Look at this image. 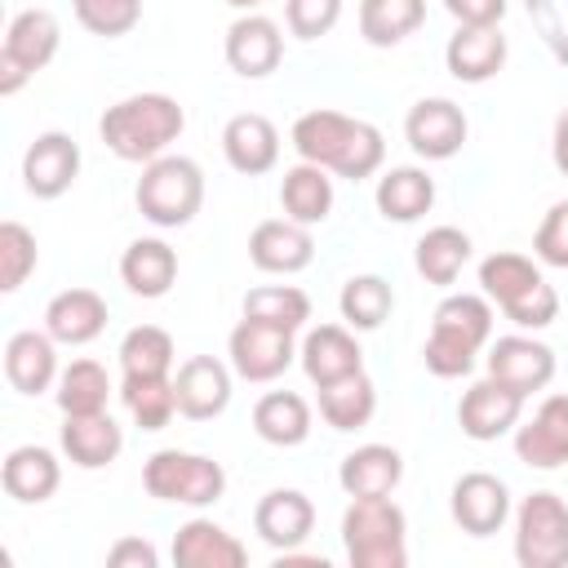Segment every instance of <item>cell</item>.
I'll list each match as a JSON object with an SVG mask.
<instances>
[{
  "mask_svg": "<svg viewBox=\"0 0 568 568\" xmlns=\"http://www.w3.org/2000/svg\"><path fill=\"white\" fill-rule=\"evenodd\" d=\"M408 519L390 497H351L342 515V546L351 568H404Z\"/></svg>",
  "mask_w": 568,
  "mask_h": 568,
  "instance_id": "5b68a950",
  "label": "cell"
},
{
  "mask_svg": "<svg viewBox=\"0 0 568 568\" xmlns=\"http://www.w3.org/2000/svg\"><path fill=\"white\" fill-rule=\"evenodd\" d=\"M515 457L532 470H559L568 462V395H546L541 408L515 426Z\"/></svg>",
  "mask_w": 568,
  "mask_h": 568,
  "instance_id": "e0dca14e",
  "label": "cell"
},
{
  "mask_svg": "<svg viewBox=\"0 0 568 568\" xmlns=\"http://www.w3.org/2000/svg\"><path fill=\"white\" fill-rule=\"evenodd\" d=\"M142 488L155 501H173V506H213L226 493V470L222 462L204 457V453H182V448H160L146 457L142 466Z\"/></svg>",
  "mask_w": 568,
  "mask_h": 568,
  "instance_id": "52a82bcc",
  "label": "cell"
},
{
  "mask_svg": "<svg viewBox=\"0 0 568 568\" xmlns=\"http://www.w3.org/2000/svg\"><path fill=\"white\" fill-rule=\"evenodd\" d=\"M280 209H284V217H293L302 226H320L333 213V178H328V169H320L311 160L284 169Z\"/></svg>",
  "mask_w": 568,
  "mask_h": 568,
  "instance_id": "4dcf8cb0",
  "label": "cell"
},
{
  "mask_svg": "<svg viewBox=\"0 0 568 568\" xmlns=\"http://www.w3.org/2000/svg\"><path fill=\"white\" fill-rule=\"evenodd\" d=\"M120 280L133 297H164L178 280V253L164 240H133L120 257Z\"/></svg>",
  "mask_w": 568,
  "mask_h": 568,
  "instance_id": "1f68e13d",
  "label": "cell"
},
{
  "mask_svg": "<svg viewBox=\"0 0 568 568\" xmlns=\"http://www.w3.org/2000/svg\"><path fill=\"white\" fill-rule=\"evenodd\" d=\"M373 413H377V390H373V377L364 368L342 377V382L320 386V417L333 430H359L373 422Z\"/></svg>",
  "mask_w": 568,
  "mask_h": 568,
  "instance_id": "e575fe53",
  "label": "cell"
},
{
  "mask_svg": "<svg viewBox=\"0 0 568 568\" xmlns=\"http://www.w3.org/2000/svg\"><path fill=\"white\" fill-rule=\"evenodd\" d=\"M284 62V36L280 22L266 13H240L226 27V67L244 80H262Z\"/></svg>",
  "mask_w": 568,
  "mask_h": 568,
  "instance_id": "9a60e30c",
  "label": "cell"
},
{
  "mask_svg": "<svg viewBox=\"0 0 568 568\" xmlns=\"http://www.w3.org/2000/svg\"><path fill=\"white\" fill-rule=\"evenodd\" d=\"M58 444L67 453L71 466L80 470H102L120 457L124 448V430L120 422L102 408V413H75V417H62V430H58Z\"/></svg>",
  "mask_w": 568,
  "mask_h": 568,
  "instance_id": "7402d4cb",
  "label": "cell"
},
{
  "mask_svg": "<svg viewBox=\"0 0 568 568\" xmlns=\"http://www.w3.org/2000/svg\"><path fill=\"white\" fill-rule=\"evenodd\" d=\"M399 479H404V457L390 444H364L346 453L337 466V484L346 497H390Z\"/></svg>",
  "mask_w": 568,
  "mask_h": 568,
  "instance_id": "83f0119b",
  "label": "cell"
},
{
  "mask_svg": "<svg viewBox=\"0 0 568 568\" xmlns=\"http://www.w3.org/2000/svg\"><path fill=\"white\" fill-rule=\"evenodd\" d=\"M231 373L222 359L213 355H191L186 364H178L173 390H178V413L191 422H209L217 413H226L231 404Z\"/></svg>",
  "mask_w": 568,
  "mask_h": 568,
  "instance_id": "d6986e66",
  "label": "cell"
},
{
  "mask_svg": "<svg viewBox=\"0 0 568 568\" xmlns=\"http://www.w3.org/2000/svg\"><path fill=\"white\" fill-rule=\"evenodd\" d=\"M62 44V27L49 9H22L0 44V98H13L36 71H44L53 62Z\"/></svg>",
  "mask_w": 568,
  "mask_h": 568,
  "instance_id": "9c48e42d",
  "label": "cell"
},
{
  "mask_svg": "<svg viewBox=\"0 0 568 568\" xmlns=\"http://www.w3.org/2000/svg\"><path fill=\"white\" fill-rule=\"evenodd\" d=\"M479 288L519 328H546L559 315V293L524 253H488L479 262Z\"/></svg>",
  "mask_w": 568,
  "mask_h": 568,
  "instance_id": "277c9868",
  "label": "cell"
},
{
  "mask_svg": "<svg viewBox=\"0 0 568 568\" xmlns=\"http://www.w3.org/2000/svg\"><path fill=\"white\" fill-rule=\"evenodd\" d=\"M253 528L271 550H297L315 528V506L297 488H271L253 510Z\"/></svg>",
  "mask_w": 568,
  "mask_h": 568,
  "instance_id": "603a6c76",
  "label": "cell"
},
{
  "mask_svg": "<svg viewBox=\"0 0 568 568\" xmlns=\"http://www.w3.org/2000/svg\"><path fill=\"white\" fill-rule=\"evenodd\" d=\"M244 315L262 320V324H275L284 333H297L311 320V297L293 284H262V288L244 293Z\"/></svg>",
  "mask_w": 568,
  "mask_h": 568,
  "instance_id": "f35d334b",
  "label": "cell"
},
{
  "mask_svg": "<svg viewBox=\"0 0 568 568\" xmlns=\"http://www.w3.org/2000/svg\"><path fill=\"white\" fill-rule=\"evenodd\" d=\"M173 564L178 568H244L248 550L235 532L213 519H186L173 532Z\"/></svg>",
  "mask_w": 568,
  "mask_h": 568,
  "instance_id": "484cf974",
  "label": "cell"
},
{
  "mask_svg": "<svg viewBox=\"0 0 568 568\" xmlns=\"http://www.w3.org/2000/svg\"><path fill=\"white\" fill-rule=\"evenodd\" d=\"M62 417H75V413H102L106 399H111V377L98 359H71L62 373H58V390H53Z\"/></svg>",
  "mask_w": 568,
  "mask_h": 568,
  "instance_id": "8d00e7d4",
  "label": "cell"
},
{
  "mask_svg": "<svg viewBox=\"0 0 568 568\" xmlns=\"http://www.w3.org/2000/svg\"><path fill=\"white\" fill-rule=\"evenodd\" d=\"M226 4H231V9H244V13H253L262 0H226Z\"/></svg>",
  "mask_w": 568,
  "mask_h": 568,
  "instance_id": "f907efd6",
  "label": "cell"
},
{
  "mask_svg": "<svg viewBox=\"0 0 568 568\" xmlns=\"http://www.w3.org/2000/svg\"><path fill=\"white\" fill-rule=\"evenodd\" d=\"M106 328V302L93 288H62L44 306V333L62 346H84Z\"/></svg>",
  "mask_w": 568,
  "mask_h": 568,
  "instance_id": "f1b7e54d",
  "label": "cell"
},
{
  "mask_svg": "<svg viewBox=\"0 0 568 568\" xmlns=\"http://www.w3.org/2000/svg\"><path fill=\"white\" fill-rule=\"evenodd\" d=\"M133 200H138V213L151 226L178 231L204 204V173L186 155H160V160L142 164V178L133 186Z\"/></svg>",
  "mask_w": 568,
  "mask_h": 568,
  "instance_id": "8992f818",
  "label": "cell"
},
{
  "mask_svg": "<svg viewBox=\"0 0 568 568\" xmlns=\"http://www.w3.org/2000/svg\"><path fill=\"white\" fill-rule=\"evenodd\" d=\"M36 262H40L36 235L13 217L0 222V293H18L27 284V275L36 271Z\"/></svg>",
  "mask_w": 568,
  "mask_h": 568,
  "instance_id": "b9f144b4",
  "label": "cell"
},
{
  "mask_svg": "<svg viewBox=\"0 0 568 568\" xmlns=\"http://www.w3.org/2000/svg\"><path fill=\"white\" fill-rule=\"evenodd\" d=\"M444 67L462 84H484L506 67V36L497 27H457L444 44Z\"/></svg>",
  "mask_w": 568,
  "mask_h": 568,
  "instance_id": "d4e9b609",
  "label": "cell"
},
{
  "mask_svg": "<svg viewBox=\"0 0 568 568\" xmlns=\"http://www.w3.org/2000/svg\"><path fill=\"white\" fill-rule=\"evenodd\" d=\"M297 359H302V373L315 386L342 382V377L364 368V351H359L351 324H320V328H311L302 337V346H297Z\"/></svg>",
  "mask_w": 568,
  "mask_h": 568,
  "instance_id": "ffe728a7",
  "label": "cell"
},
{
  "mask_svg": "<svg viewBox=\"0 0 568 568\" xmlns=\"http://www.w3.org/2000/svg\"><path fill=\"white\" fill-rule=\"evenodd\" d=\"M404 138L422 160H453L466 146V111L453 98H422L404 120Z\"/></svg>",
  "mask_w": 568,
  "mask_h": 568,
  "instance_id": "4fadbf2b",
  "label": "cell"
},
{
  "mask_svg": "<svg viewBox=\"0 0 568 568\" xmlns=\"http://www.w3.org/2000/svg\"><path fill=\"white\" fill-rule=\"evenodd\" d=\"M342 0H284V22L297 40H320L337 27Z\"/></svg>",
  "mask_w": 568,
  "mask_h": 568,
  "instance_id": "ee69618b",
  "label": "cell"
},
{
  "mask_svg": "<svg viewBox=\"0 0 568 568\" xmlns=\"http://www.w3.org/2000/svg\"><path fill=\"white\" fill-rule=\"evenodd\" d=\"M58 342L49 333L22 328L4 342V377L18 395H44L49 386H58Z\"/></svg>",
  "mask_w": 568,
  "mask_h": 568,
  "instance_id": "cb8c5ba5",
  "label": "cell"
},
{
  "mask_svg": "<svg viewBox=\"0 0 568 568\" xmlns=\"http://www.w3.org/2000/svg\"><path fill=\"white\" fill-rule=\"evenodd\" d=\"M426 22V0H359V36L373 49H395Z\"/></svg>",
  "mask_w": 568,
  "mask_h": 568,
  "instance_id": "d590c367",
  "label": "cell"
},
{
  "mask_svg": "<svg viewBox=\"0 0 568 568\" xmlns=\"http://www.w3.org/2000/svg\"><path fill=\"white\" fill-rule=\"evenodd\" d=\"M173 337L160 324H138L120 342V368L124 377H169L173 368Z\"/></svg>",
  "mask_w": 568,
  "mask_h": 568,
  "instance_id": "ab89813d",
  "label": "cell"
},
{
  "mask_svg": "<svg viewBox=\"0 0 568 568\" xmlns=\"http://www.w3.org/2000/svg\"><path fill=\"white\" fill-rule=\"evenodd\" d=\"M515 559L519 568L568 564V501L559 493H528L515 510Z\"/></svg>",
  "mask_w": 568,
  "mask_h": 568,
  "instance_id": "ba28073f",
  "label": "cell"
},
{
  "mask_svg": "<svg viewBox=\"0 0 568 568\" xmlns=\"http://www.w3.org/2000/svg\"><path fill=\"white\" fill-rule=\"evenodd\" d=\"M528 4V13L532 18H541V27H546V40L555 44V53L568 62V44H564V31H559V22H555V13H550V0H524Z\"/></svg>",
  "mask_w": 568,
  "mask_h": 568,
  "instance_id": "c3c4849f",
  "label": "cell"
},
{
  "mask_svg": "<svg viewBox=\"0 0 568 568\" xmlns=\"http://www.w3.org/2000/svg\"><path fill=\"white\" fill-rule=\"evenodd\" d=\"M120 399L129 408V417L142 430H164L178 413V390L173 377H124L120 382Z\"/></svg>",
  "mask_w": 568,
  "mask_h": 568,
  "instance_id": "60d3db41",
  "label": "cell"
},
{
  "mask_svg": "<svg viewBox=\"0 0 568 568\" xmlns=\"http://www.w3.org/2000/svg\"><path fill=\"white\" fill-rule=\"evenodd\" d=\"M484 364H488V377L515 386L524 399H528L532 390H546L550 377H555V351H550L546 342H537V337H524V333L497 337V342L488 346Z\"/></svg>",
  "mask_w": 568,
  "mask_h": 568,
  "instance_id": "5bb4252c",
  "label": "cell"
},
{
  "mask_svg": "<svg viewBox=\"0 0 568 568\" xmlns=\"http://www.w3.org/2000/svg\"><path fill=\"white\" fill-rule=\"evenodd\" d=\"M182 129H186V111L169 93H129L115 106H106L98 120L106 151H115L129 164H151L169 155Z\"/></svg>",
  "mask_w": 568,
  "mask_h": 568,
  "instance_id": "7a4b0ae2",
  "label": "cell"
},
{
  "mask_svg": "<svg viewBox=\"0 0 568 568\" xmlns=\"http://www.w3.org/2000/svg\"><path fill=\"white\" fill-rule=\"evenodd\" d=\"M457 27H497L506 18V0H444Z\"/></svg>",
  "mask_w": 568,
  "mask_h": 568,
  "instance_id": "bcb514c9",
  "label": "cell"
},
{
  "mask_svg": "<svg viewBox=\"0 0 568 568\" xmlns=\"http://www.w3.org/2000/svg\"><path fill=\"white\" fill-rule=\"evenodd\" d=\"M226 355H231L235 377H244V382H275L297 359V346H293V333L244 315L231 328V337H226Z\"/></svg>",
  "mask_w": 568,
  "mask_h": 568,
  "instance_id": "30bf717a",
  "label": "cell"
},
{
  "mask_svg": "<svg viewBox=\"0 0 568 568\" xmlns=\"http://www.w3.org/2000/svg\"><path fill=\"white\" fill-rule=\"evenodd\" d=\"M0 484H4V493H9L13 501L40 506V501H49V497L58 493V484H62V462H58L49 448H40V444H22V448H13V453L4 457Z\"/></svg>",
  "mask_w": 568,
  "mask_h": 568,
  "instance_id": "4316f807",
  "label": "cell"
},
{
  "mask_svg": "<svg viewBox=\"0 0 568 568\" xmlns=\"http://www.w3.org/2000/svg\"><path fill=\"white\" fill-rule=\"evenodd\" d=\"M106 564H111V568H155L160 555H155V546L142 541V537H120V541L106 550Z\"/></svg>",
  "mask_w": 568,
  "mask_h": 568,
  "instance_id": "7dc6e473",
  "label": "cell"
},
{
  "mask_svg": "<svg viewBox=\"0 0 568 568\" xmlns=\"http://www.w3.org/2000/svg\"><path fill=\"white\" fill-rule=\"evenodd\" d=\"M248 257L257 271L266 275H297L311 266L315 257V240H311V226L293 222V217H266L253 226L248 235Z\"/></svg>",
  "mask_w": 568,
  "mask_h": 568,
  "instance_id": "ac0fdd59",
  "label": "cell"
},
{
  "mask_svg": "<svg viewBox=\"0 0 568 568\" xmlns=\"http://www.w3.org/2000/svg\"><path fill=\"white\" fill-rule=\"evenodd\" d=\"M550 160H555V169L568 178V106L559 111V120H555V138H550Z\"/></svg>",
  "mask_w": 568,
  "mask_h": 568,
  "instance_id": "681fc988",
  "label": "cell"
},
{
  "mask_svg": "<svg viewBox=\"0 0 568 568\" xmlns=\"http://www.w3.org/2000/svg\"><path fill=\"white\" fill-rule=\"evenodd\" d=\"M519 417H524V395H519L515 386L497 382V377L475 382V386L462 395V404H457V426H462V435H466V439H479V444L501 439L506 430L519 426Z\"/></svg>",
  "mask_w": 568,
  "mask_h": 568,
  "instance_id": "7c38bea8",
  "label": "cell"
},
{
  "mask_svg": "<svg viewBox=\"0 0 568 568\" xmlns=\"http://www.w3.org/2000/svg\"><path fill=\"white\" fill-rule=\"evenodd\" d=\"M466 262H470V235H466L462 226H430V231L417 240V248H413L417 275H422L426 284H439V288H448V284L462 275Z\"/></svg>",
  "mask_w": 568,
  "mask_h": 568,
  "instance_id": "836d02e7",
  "label": "cell"
},
{
  "mask_svg": "<svg viewBox=\"0 0 568 568\" xmlns=\"http://www.w3.org/2000/svg\"><path fill=\"white\" fill-rule=\"evenodd\" d=\"M293 151L337 178H351V182H364L382 169L386 160V138L377 124L368 120H355V115H342L333 106H315L306 115H297L293 124Z\"/></svg>",
  "mask_w": 568,
  "mask_h": 568,
  "instance_id": "6da1fadb",
  "label": "cell"
},
{
  "mask_svg": "<svg viewBox=\"0 0 568 568\" xmlns=\"http://www.w3.org/2000/svg\"><path fill=\"white\" fill-rule=\"evenodd\" d=\"M71 9H75V22L102 40L133 31L142 18V0H71Z\"/></svg>",
  "mask_w": 568,
  "mask_h": 568,
  "instance_id": "7bdbcfd3",
  "label": "cell"
},
{
  "mask_svg": "<svg viewBox=\"0 0 568 568\" xmlns=\"http://www.w3.org/2000/svg\"><path fill=\"white\" fill-rule=\"evenodd\" d=\"M75 178H80V146H75V138L62 133V129L36 133V142L22 155V186L36 200H58V195L71 191Z\"/></svg>",
  "mask_w": 568,
  "mask_h": 568,
  "instance_id": "8fae6325",
  "label": "cell"
},
{
  "mask_svg": "<svg viewBox=\"0 0 568 568\" xmlns=\"http://www.w3.org/2000/svg\"><path fill=\"white\" fill-rule=\"evenodd\" d=\"M448 510H453V524L470 537H488L497 532L506 519H510V493L497 475L488 470H470L453 484V497H448Z\"/></svg>",
  "mask_w": 568,
  "mask_h": 568,
  "instance_id": "2e32d148",
  "label": "cell"
},
{
  "mask_svg": "<svg viewBox=\"0 0 568 568\" xmlns=\"http://www.w3.org/2000/svg\"><path fill=\"white\" fill-rule=\"evenodd\" d=\"M253 430L275 448H297L311 435V404L297 390H266L253 404Z\"/></svg>",
  "mask_w": 568,
  "mask_h": 568,
  "instance_id": "d6a6232c",
  "label": "cell"
},
{
  "mask_svg": "<svg viewBox=\"0 0 568 568\" xmlns=\"http://www.w3.org/2000/svg\"><path fill=\"white\" fill-rule=\"evenodd\" d=\"M377 213L386 222H417L430 213L435 204V178L417 164H399V169H386L377 178Z\"/></svg>",
  "mask_w": 568,
  "mask_h": 568,
  "instance_id": "f546056e",
  "label": "cell"
},
{
  "mask_svg": "<svg viewBox=\"0 0 568 568\" xmlns=\"http://www.w3.org/2000/svg\"><path fill=\"white\" fill-rule=\"evenodd\" d=\"M337 306H342V320L355 328V333H373L386 324L390 306H395V293L382 275H351L337 293Z\"/></svg>",
  "mask_w": 568,
  "mask_h": 568,
  "instance_id": "74e56055",
  "label": "cell"
},
{
  "mask_svg": "<svg viewBox=\"0 0 568 568\" xmlns=\"http://www.w3.org/2000/svg\"><path fill=\"white\" fill-rule=\"evenodd\" d=\"M222 155L244 178L271 173L280 164V129L266 115H257V111H240L222 129Z\"/></svg>",
  "mask_w": 568,
  "mask_h": 568,
  "instance_id": "44dd1931",
  "label": "cell"
},
{
  "mask_svg": "<svg viewBox=\"0 0 568 568\" xmlns=\"http://www.w3.org/2000/svg\"><path fill=\"white\" fill-rule=\"evenodd\" d=\"M532 253L546 266H568V200L546 209V217H541V226L532 235Z\"/></svg>",
  "mask_w": 568,
  "mask_h": 568,
  "instance_id": "f6af8a7d",
  "label": "cell"
},
{
  "mask_svg": "<svg viewBox=\"0 0 568 568\" xmlns=\"http://www.w3.org/2000/svg\"><path fill=\"white\" fill-rule=\"evenodd\" d=\"M488 342H493V302L484 293H448L435 306L422 359L435 377H466Z\"/></svg>",
  "mask_w": 568,
  "mask_h": 568,
  "instance_id": "3957f363",
  "label": "cell"
}]
</instances>
